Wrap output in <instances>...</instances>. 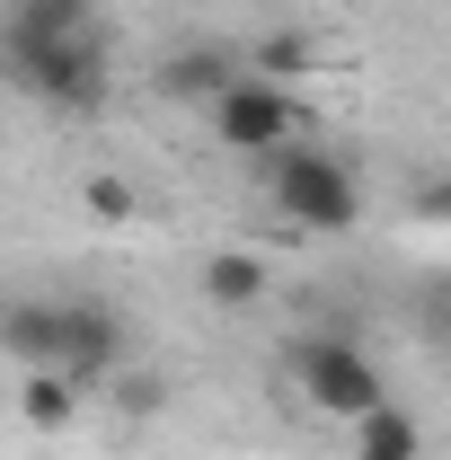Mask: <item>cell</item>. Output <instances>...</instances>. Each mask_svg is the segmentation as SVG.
Masks as SVG:
<instances>
[{
	"label": "cell",
	"instance_id": "cell-1",
	"mask_svg": "<svg viewBox=\"0 0 451 460\" xmlns=\"http://www.w3.org/2000/svg\"><path fill=\"white\" fill-rule=\"evenodd\" d=\"M257 186H266V204H275V222H292L301 239H345V230H363V177L354 160H337L328 142H283L257 160Z\"/></svg>",
	"mask_w": 451,
	"mask_h": 460
},
{
	"label": "cell",
	"instance_id": "cell-2",
	"mask_svg": "<svg viewBox=\"0 0 451 460\" xmlns=\"http://www.w3.org/2000/svg\"><path fill=\"white\" fill-rule=\"evenodd\" d=\"M292 390H301V407H319V416H337V425H354L363 407L390 399L372 345H354L345 328H319V337L292 345Z\"/></svg>",
	"mask_w": 451,
	"mask_h": 460
},
{
	"label": "cell",
	"instance_id": "cell-3",
	"mask_svg": "<svg viewBox=\"0 0 451 460\" xmlns=\"http://www.w3.org/2000/svg\"><path fill=\"white\" fill-rule=\"evenodd\" d=\"M0 71L27 89V98H45L62 115H89L107 107V36L98 27H80V36H54V45H9Z\"/></svg>",
	"mask_w": 451,
	"mask_h": 460
},
{
	"label": "cell",
	"instance_id": "cell-4",
	"mask_svg": "<svg viewBox=\"0 0 451 460\" xmlns=\"http://www.w3.org/2000/svg\"><path fill=\"white\" fill-rule=\"evenodd\" d=\"M204 124H213V142H222V151H239V160H266V151H283V142L301 133V107H292V89H283V80H266V71H239L222 98L204 107Z\"/></svg>",
	"mask_w": 451,
	"mask_h": 460
},
{
	"label": "cell",
	"instance_id": "cell-5",
	"mask_svg": "<svg viewBox=\"0 0 451 460\" xmlns=\"http://www.w3.org/2000/svg\"><path fill=\"white\" fill-rule=\"evenodd\" d=\"M54 372L71 390H107L124 372V319H115L98 292H62V345H54Z\"/></svg>",
	"mask_w": 451,
	"mask_h": 460
},
{
	"label": "cell",
	"instance_id": "cell-6",
	"mask_svg": "<svg viewBox=\"0 0 451 460\" xmlns=\"http://www.w3.org/2000/svg\"><path fill=\"white\" fill-rule=\"evenodd\" d=\"M239 71H248V62L230 54V45H177V54H160L151 89H160L169 107H213V98H222Z\"/></svg>",
	"mask_w": 451,
	"mask_h": 460
},
{
	"label": "cell",
	"instance_id": "cell-7",
	"mask_svg": "<svg viewBox=\"0 0 451 460\" xmlns=\"http://www.w3.org/2000/svg\"><path fill=\"white\" fill-rule=\"evenodd\" d=\"M54 345H62V301H45V292L0 301V354H9V363L54 372Z\"/></svg>",
	"mask_w": 451,
	"mask_h": 460
},
{
	"label": "cell",
	"instance_id": "cell-8",
	"mask_svg": "<svg viewBox=\"0 0 451 460\" xmlns=\"http://www.w3.org/2000/svg\"><path fill=\"white\" fill-rule=\"evenodd\" d=\"M98 27V0H9L0 9V54L9 45H54V36H80Z\"/></svg>",
	"mask_w": 451,
	"mask_h": 460
},
{
	"label": "cell",
	"instance_id": "cell-9",
	"mask_svg": "<svg viewBox=\"0 0 451 460\" xmlns=\"http://www.w3.org/2000/svg\"><path fill=\"white\" fill-rule=\"evenodd\" d=\"M345 434H354V460H425V425H416V407H398V399L363 407Z\"/></svg>",
	"mask_w": 451,
	"mask_h": 460
},
{
	"label": "cell",
	"instance_id": "cell-10",
	"mask_svg": "<svg viewBox=\"0 0 451 460\" xmlns=\"http://www.w3.org/2000/svg\"><path fill=\"white\" fill-rule=\"evenodd\" d=\"M266 292H275V266L248 257V248H222V257L204 266V301H213V310H257Z\"/></svg>",
	"mask_w": 451,
	"mask_h": 460
},
{
	"label": "cell",
	"instance_id": "cell-11",
	"mask_svg": "<svg viewBox=\"0 0 451 460\" xmlns=\"http://www.w3.org/2000/svg\"><path fill=\"white\" fill-rule=\"evenodd\" d=\"M18 416H27L36 434H71V416H80V390H71L62 372H27V381H18Z\"/></svg>",
	"mask_w": 451,
	"mask_h": 460
},
{
	"label": "cell",
	"instance_id": "cell-12",
	"mask_svg": "<svg viewBox=\"0 0 451 460\" xmlns=\"http://www.w3.org/2000/svg\"><path fill=\"white\" fill-rule=\"evenodd\" d=\"M107 399H115V416H124V425H151V416L169 407V381H160V372H133V363H124V372L107 381Z\"/></svg>",
	"mask_w": 451,
	"mask_h": 460
},
{
	"label": "cell",
	"instance_id": "cell-13",
	"mask_svg": "<svg viewBox=\"0 0 451 460\" xmlns=\"http://www.w3.org/2000/svg\"><path fill=\"white\" fill-rule=\"evenodd\" d=\"M407 213H416V222H434V230H451V169H443V177H425V186L407 195Z\"/></svg>",
	"mask_w": 451,
	"mask_h": 460
},
{
	"label": "cell",
	"instance_id": "cell-14",
	"mask_svg": "<svg viewBox=\"0 0 451 460\" xmlns=\"http://www.w3.org/2000/svg\"><path fill=\"white\" fill-rule=\"evenodd\" d=\"M89 213H98V222H133V186H124V177H98V186H89Z\"/></svg>",
	"mask_w": 451,
	"mask_h": 460
}]
</instances>
